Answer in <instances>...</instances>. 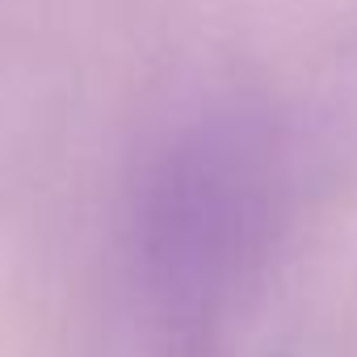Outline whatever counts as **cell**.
I'll list each match as a JSON object with an SVG mask.
<instances>
[{
    "label": "cell",
    "mask_w": 357,
    "mask_h": 357,
    "mask_svg": "<svg viewBox=\"0 0 357 357\" xmlns=\"http://www.w3.org/2000/svg\"><path fill=\"white\" fill-rule=\"evenodd\" d=\"M290 211L282 122L252 101H219L147 151L126 211L139 307L164 357H198L257 286Z\"/></svg>",
    "instance_id": "obj_1"
}]
</instances>
